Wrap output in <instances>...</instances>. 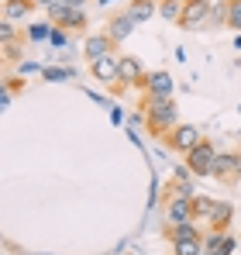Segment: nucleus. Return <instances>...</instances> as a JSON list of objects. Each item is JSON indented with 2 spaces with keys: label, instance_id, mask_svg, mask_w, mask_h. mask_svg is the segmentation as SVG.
Here are the masks:
<instances>
[{
  "label": "nucleus",
  "instance_id": "obj_1",
  "mask_svg": "<svg viewBox=\"0 0 241 255\" xmlns=\"http://www.w3.org/2000/svg\"><path fill=\"white\" fill-rule=\"evenodd\" d=\"M141 114H145V131L152 138H165L172 128L179 125V111L172 97H148L141 93Z\"/></svg>",
  "mask_w": 241,
  "mask_h": 255
},
{
  "label": "nucleus",
  "instance_id": "obj_2",
  "mask_svg": "<svg viewBox=\"0 0 241 255\" xmlns=\"http://www.w3.org/2000/svg\"><path fill=\"white\" fill-rule=\"evenodd\" d=\"M48 10V21L52 24H59V28H66L69 35H86V28H90V17H86V7H69V3H52V7H45Z\"/></svg>",
  "mask_w": 241,
  "mask_h": 255
},
{
  "label": "nucleus",
  "instance_id": "obj_3",
  "mask_svg": "<svg viewBox=\"0 0 241 255\" xmlns=\"http://www.w3.org/2000/svg\"><path fill=\"white\" fill-rule=\"evenodd\" d=\"M183 159H186V169L193 172V176H210L214 172V162H217V145L210 138H200Z\"/></svg>",
  "mask_w": 241,
  "mask_h": 255
},
{
  "label": "nucleus",
  "instance_id": "obj_4",
  "mask_svg": "<svg viewBox=\"0 0 241 255\" xmlns=\"http://www.w3.org/2000/svg\"><path fill=\"white\" fill-rule=\"evenodd\" d=\"M210 0H183V14H179V28L183 31H207V21H210Z\"/></svg>",
  "mask_w": 241,
  "mask_h": 255
},
{
  "label": "nucleus",
  "instance_id": "obj_5",
  "mask_svg": "<svg viewBox=\"0 0 241 255\" xmlns=\"http://www.w3.org/2000/svg\"><path fill=\"white\" fill-rule=\"evenodd\" d=\"M210 176L217 183H224V186L241 183V152H217V162H214V172Z\"/></svg>",
  "mask_w": 241,
  "mask_h": 255
},
{
  "label": "nucleus",
  "instance_id": "obj_6",
  "mask_svg": "<svg viewBox=\"0 0 241 255\" xmlns=\"http://www.w3.org/2000/svg\"><path fill=\"white\" fill-rule=\"evenodd\" d=\"M200 138H203V134H200V131H197L193 125H176L172 131H169V134H165V138H162V145H165L169 152H179V155H186V152H190V148H193Z\"/></svg>",
  "mask_w": 241,
  "mask_h": 255
},
{
  "label": "nucleus",
  "instance_id": "obj_7",
  "mask_svg": "<svg viewBox=\"0 0 241 255\" xmlns=\"http://www.w3.org/2000/svg\"><path fill=\"white\" fill-rule=\"evenodd\" d=\"M83 55H86V62H97V59H104V55H118V42H114L107 31L86 35V38H83Z\"/></svg>",
  "mask_w": 241,
  "mask_h": 255
},
{
  "label": "nucleus",
  "instance_id": "obj_8",
  "mask_svg": "<svg viewBox=\"0 0 241 255\" xmlns=\"http://www.w3.org/2000/svg\"><path fill=\"white\" fill-rule=\"evenodd\" d=\"M193 197H197V193H179V197L165 200V217H169V224L193 221Z\"/></svg>",
  "mask_w": 241,
  "mask_h": 255
},
{
  "label": "nucleus",
  "instance_id": "obj_9",
  "mask_svg": "<svg viewBox=\"0 0 241 255\" xmlns=\"http://www.w3.org/2000/svg\"><path fill=\"white\" fill-rule=\"evenodd\" d=\"M134 28H138V21H134L127 10H114V14L107 17V24H104V31H107V35H111V38H114L118 45L124 42V38H127Z\"/></svg>",
  "mask_w": 241,
  "mask_h": 255
},
{
  "label": "nucleus",
  "instance_id": "obj_10",
  "mask_svg": "<svg viewBox=\"0 0 241 255\" xmlns=\"http://www.w3.org/2000/svg\"><path fill=\"white\" fill-rule=\"evenodd\" d=\"M118 62H120V83H124V86H138V90H141L145 76H148V69H145L134 55H118Z\"/></svg>",
  "mask_w": 241,
  "mask_h": 255
},
{
  "label": "nucleus",
  "instance_id": "obj_11",
  "mask_svg": "<svg viewBox=\"0 0 241 255\" xmlns=\"http://www.w3.org/2000/svg\"><path fill=\"white\" fill-rule=\"evenodd\" d=\"M141 93H148V97H172V76H169L165 69L148 73L145 83H141Z\"/></svg>",
  "mask_w": 241,
  "mask_h": 255
},
{
  "label": "nucleus",
  "instance_id": "obj_12",
  "mask_svg": "<svg viewBox=\"0 0 241 255\" xmlns=\"http://www.w3.org/2000/svg\"><path fill=\"white\" fill-rule=\"evenodd\" d=\"M162 238H165V242H183V238H207V231H200L193 221H183V224H165V228H162Z\"/></svg>",
  "mask_w": 241,
  "mask_h": 255
},
{
  "label": "nucleus",
  "instance_id": "obj_13",
  "mask_svg": "<svg viewBox=\"0 0 241 255\" xmlns=\"http://www.w3.org/2000/svg\"><path fill=\"white\" fill-rule=\"evenodd\" d=\"M138 24H145V21H152L155 14H159V0H127V7H124Z\"/></svg>",
  "mask_w": 241,
  "mask_h": 255
},
{
  "label": "nucleus",
  "instance_id": "obj_14",
  "mask_svg": "<svg viewBox=\"0 0 241 255\" xmlns=\"http://www.w3.org/2000/svg\"><path fill=\"white\" fill-rule=\"evenodd\" d=\"M38 0H3V17L7 21H24L28 14H35Z\"/></svg>",
  "mask_w": 241,
  "mask_h": 255
},
{
  "label": "nucleus",
  "instance_id": "obj_15",
  "mask_svg": "<svg viewBox=\"0 0 241 255\" xmlns=\"http://www.w3.org/2000/svg\"><path fill=\"white\" fill-rule=\"evenodd\" d=\"M231 217H235V207L228 204V200H217V211L210 217V224H207V231H228V224H231Z\"/></svg>",
  "mask_w": 241,
  "mask_h": 255
},
{
  "label": "nucleus",
  "instance_id": "obj_16",
  "mask_svg": "<svg viewBox=\"0 0 241 255\" xmlns=\"http://www.w3.org/2000/svg\"><path fill=\"white\" fill-rule=\"evenodd\" d=\"M214 211H217V200H214V197H203V193L193 197V221H207V224H210Z\"/></svg>",
  "mask_w": 241,
  "mask_h": 255
},
{
  "label": "nucleus",
  "instance_id": "obj_17",
  "mask_svg": "<svg viewBox=\"0 0 241 255\" xmlns=\"http://www.w3.org/2000/svg\"><path fill=\"white\" fill-rule=\"evenodd\" d=\"M24 42H28V35H24V38H14V42H0L7 66H10V62H24Z\"/></svg>",
  "mask_w": 241,
  "mask_h": 255
},
{
  "label": "nucleus",
  "instance_id": "obj_18",
  "mask_svg": "<svg viewBox=\"0 0 241 255\" xmlns=\"http://www.w3.org/2000/svg\"><path fill=\"white\" fill-rule=\"evenodd\" d=\"M17 90H24V76H21V80H17V76H7V80H3V93H0V107H3V111L14 104V93H17Z\"/></svg>",
  "mask_w": 241,
  "mask_h": 255
},
{
  "label": "nucleus",
  "instance_id": "obj_19",
  "mask_svg": "<svg viewBox=\"0 0 241 255\" xmlns=\"http://www.w3.org/2000/svg\"><path fill=\"white\" fill-rule=\"evenodd\" d=\"M73 76H76L73 66H45L41 69V80L45 83H59V80H73Z\"/></svg>",
  "mask_w": 241,
  "mask_h": 255
},
{
  "label": "nucleus",
  "instance_id": "obj_20",
  "mask_svg": "<svg viewBox=\"0 0 241 255\" xmlns=\"http://www.w3.org/2000/svg\"><path fill=\"white\" fill-rule=\"evenodd\" d=\"M172 255H203V238H183V242H172Z\"/></svg>",
  "mask_w": 241,
  "mask_h": 255
},
{
  "label": "nucleus",
  "instance_id": "obj_21",
  "mask_svg": "<svg viewBox=\"0 0 241 255\" xmlns=\"http://www.w3.org/2000/svg\"><path fill=\"white\" fill-rule=\"evenodd\" d=\"M179 14H183V0H159L162 21H179Z\"/></svg>",
  "mask_w": 241,
  "mask_h": 255
},
{
  "label": "nucleus",
  "instance_id": "obj_22",
  "mask_svg": "<svg viewBox=\"0 0 241 255\" xmlns=\"http://www.w3.org/2000/svg\"><path fill=\"white\" fill-rule=\"evenodd\" d=\"M221 24H228V0H217V3L210 7V21H207V31H210V28H221Z\"/></svg>",
  "mask_w": 241,
  "mask_h": 255
},
{
  "label": "nucleus",
  "instance_id": "obj_23",
  "mask_svg": "<svg viewBox=\"0 0 241 255\" xmlns=\"http://www.w3.org/2000/svg\"><path fill=\"white\" fill-rule=\"evenodd\" d=\"M28 42H48V35H52V21H38V24H28Z\"/></svg>",
  "mask_w": 241,
  "mask_h": 255
},
{
  "label": "nucleus",
  "instance_id": "obj_24",
  "mask_svg": "<svg viewBox=\"0 0 241 255\" xmlns=\"http://www.w3.org/2000/svg\"><path fill=\"white\" fill-rule=\"evenodd\" d=\"M228 28L241 35V0H228Z\"/></svg>",
  "mask_w": 241,
  "mask_h": 255
},
{
  "label": "nucleus",
  "instance_id": "obj_25",
  "mask_svg": "<svg viewBox=\"0 0 241 255\" xmlns=\"http://www.w3.org/2000/svg\"><path fill=\"white\" fill-rule=\"evenodd\" d=\"M14 38H24V31H17L14 21L3 17V24H0V42H14Z\"/></svg>",
  "mask_w": 241,
  "mask_h": 255
},
{
  "label": "nucleus",
  "instance_id": "obj_26",
  "mask_svg": "<svg viewBox=\"0 0 241 255\" xmlns=\"http://www.w3.org/2000/svg\"><path fill=\"white\" fill-rule=\"evenodd\" d=\"M48 45H55V48L69 45V31H66V28H59V24H52V35H48Z\"/></svg>",
  "mask_w": 241,
  "mask_h": 255
},
{
  "label": "nucleus",
  "instance_id": "obj_27",
  "mask_svg": "<svg viewBox=\"0 0 241 255\" xmlns=\"http://www.w3.org/2000/svg\"><path fill=\"white\" fill-rule=\"evenodd\" d=\"M45 66H38V62H21V76H28V73H41Z\"/></svg>",
  "mask_w": 241,
  "mask_h": 255
},
{
  "label": "nucleus",
  "instance_id": "obj_28",
  "mask_svg": "<svg viewBox=\"0 0 241 255\" xmlns=\"http://www.w3.org/2000/svg\"><path fill=\"white\" fill-rule=\"evenodd\" d=\"M62 3H69V7H86V3H97V0H62Z\"/></svg>",
  "mask_w": 241,
  "mask_h": 255
},
{
  "label": "nucleus",
  "instance_id": "obj_29",
  "mask_svg": "<svg viewBox=\"0 0 241 255\" xmlns=\"http://www.w3.org/2000/svg\"><path fill=\"white\" fill-rule=\"evenodd\" d=\"M52 3H59V0H38V7H52Z\"/></svg>",
  "mask_w": 241,
  "mask_h": 255
},
{
  "label": "nucleus",
  "instance_id": "obj_30",
  "mask_svg": "<svg viewBox=\"0 0 241 255\" xmlns=\"http://www.w3.org/2000/svg\"><path fill=\"white\" fill-rule=\"evenodd\" d=\"M97 3H100V7H107V3H114V0H97Z\"/></svg>",
  "mask_w": 241,
  "mask_h": 255
},
{
  "label": "nucleus",
  "instance_id": "obj_31",
  "mask_svg": "<svg viewBox=\"0 0 241 255\" xmlns=\"http://www.w3.org/2000/svg\"><path fill=\"white\" fill-rule=\"evenodd\" d=\"M238 152H241V145H238Z\"/></svg>",
  "mask_w": 241,
  "mask_h": 255
}]
</instances>
